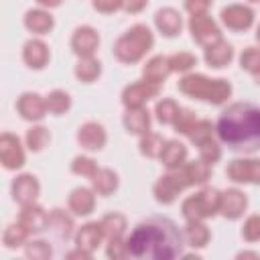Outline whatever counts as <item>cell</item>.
I'll list each match as a JSON object with an SVG mask.
<instances>
[{"label": "cell", "mask_w": 260, "mask_h": 260, "mask_svg": "<svg viewBox=\"0 0 260 260\" xmlns=\"http://www.w3.org/2000/svg\"><path fill=\"white\" fill-rule=\"evenodd\" d=\"M128 258L134 260H173L183 256V230L162 215H152L134 225L126 236Z\"/></svg>", "instance_id": "obj_1"}, {"label": "cell", "mask_w": 260, "mask_h": 260, "mask_svg": "<svg viewBox=\"0 0 260 260\" xmlns=\"http://www.w3.org/2000/svg\"><path fill=\"white\" fill-rule=\"evenodd\" d=\"M217 140L232 152L254 154L260 150V106L252 102L228 104L215 122Z\"/></svg>", "instance_id": "obj_2"}, {"label": "cell", "mask_w": 260, "mask_h": 260, "mask_svg": "<svg viewBox=\"0 0 260 260\" xmlns=\"http://www.w3.org/2000/svg\"><path fill=\"white\" fill-rule=\"evenodd\" d=\"M177 87L183 95L211 104V106L228 104V100L234 93V87L225 77H209V75L197 73V71L181 75V79L177 81Z\"/></svg>", "instance_id": "obj_3"}, {"label": "cell", "mask_w": 260, "mask_h": 260, "mask_svg": "<svg viewBox=\"0 0 260 260\" xmlns=\"http://www.w3.org/2000/svg\"><path fill=\"white\" fill-rule=\"evenodd\" d=\"M154 47V32L148 24L136 22L126 28L112 45V55L122 65H136L140 63Z\"/></svg>", "instance_id": "obj_4"}, {"label": "cell", "mask_w": 260, "mask_h": 260, "mask_svg": "<svg viewBox=\"0 0 260 260\" xmlns=\"http://www.w3.org/2000/svg\"><path fill=\"white\" fill-rule=\"evenodd\" d=\"M219 201H221V191L203 185L181 201V215L185 221L211 219L219 215Z\"/></svg>", "instance_id": "obj_5"}, {"label": "cell", "mask_w": 260, "mask_h": 260, "mask_svg": "<svg viewBox=\"0 0 260 260\" xmlns=\"http://www.w3.org/2000/svg\"><path fill=\"white\" fill-rule=\"evenodd\" d=\"M189 181L183 173V169H175V171H167L165 175H160L154 185H152V197L156 203L160 205H173L179 195L189 189Z\"/></svg>", "instance_id": "obj_6"}, {"label": "cell", "mask_w": 260, "mask_h": 260, "mask_svg": "<svg viewBox=\"0 0 260 260\" xmlns=\"http://www.w3.org/2000/svg\"><path fill=\"white\" fill-rule=\"evenodd\" d=\"M187 30L191 32V39H193L199 47H203V49L223 39L221 24H219L209 12H207V14L189 16V20H187Z\"/></svg>", "instance_id": "obj_7"}, {"label": "cell", "mask_w": 260, "mask_h": 260, "mask_svg": "<svg viewBox=\"0 0 260 260\" xmlns=\"http://www.w3.org/2000/svg\"><path fill=\"white\" fill-rule=\"evenodd\" d=\"M256 22V10L250 4H228L219 10V24L232 32H246Z\"/></svg>", "instance_id": "obj_8"}, {"label": "cell", "mask_w": 260, "mask_h": 260, "mask_svg": "<svg viewBox=\"0 0 260 260\" xmlns=\"http://www.w3.org/2000/svg\"><path fill=\"white\" fill-rule=\"evenodd\" d=\"M225 177L234 185H254L260 187V158L252 154H244L234 158L225 167Z\"/></svg>", "instance_id": "obj_9"}, {"label": "cell", "mask_w": 260, "mask_h": 260, "mask_svg": "<svg viewBox=\"0 0 260 260\" xmlns=\"http://www.w3.org/2000/svg\"><path fill=\"white\" fill-rule=\"evenodd\" d=\"M26 144L14 132L0 134V162L6 171H18L26 165Z\"/></svg>", "instance_id": "obj_10"}, {"label": "cell", "mask_w": 260, "mask_h": 260, "mask_svg": "<svg viewBox=\"0 0 260 260\" xmlns=\"http://www.w3.org/2000/svg\"><path fill=\"white\" fill-rule=\"evenodd\" d=\"M158 95H160V85L150 83L146 79H138V81L128 83L122 89L120 102H122L124 110H128V108H144L150 100H154Z\"/></svg>", "instance_id": "obj_11"}, {"label": "cell", "mask_w": 260, "mask_h": 260, "mask_svg": "<svg viewBox=\"0 0 260 260\" xmlns=\"http://www.w3.org/2000/svg\"><path fill=\"white\" fill-rule=\"evenodd\" d=\"M100 32L91 26V24H79L73 28L71 39H69V49L71 53L81 59V57H95L98 49H100Z\"/></svg>", "instance_id": "obj_12"}, {"label": "cell", "mask_w": 260, "mask_h": 260, "mask_svg": "<svg viewBox=\"0 0 260 260\" xmlns=\"http://www.w3.org/2000/svg\"><path fill=\"white\" fill-rule=\"evenodd\" d=\"M14 108H16V114H18L24 122H30V124L43 122L45 116L49 114L45 95H41V93H37V91H22V93L16 98Z\"/></svg>", "instance_id": "obj_13"}, {"label": "cell", "mask_w": 260, "mask_h": 260, "mask_svg": "<svg viewBox=\"0 0 260 260\" xmlns=\"http://www.w3.org/2000/svg\"><path fill=\"white\" fill-rule=\"evenodd\" d=\"M77 144L85 150V152H100L104 150V146L108 144V130L102 122L98 120H87L77 128L75 134Z\"/></svg>", "instance_id": "obj_14"}, {"label": "cell", "mask_w": 260, "mask_h": 260, "mask_svg": "<svg viewBox=\"0 0 260 260\" xmlns=\"http://www.w3.org/2000/svg\"><path fill=\"white\" fill-rule=\"evenodd\" d=\"M248 211V195L240 187H228L221 191L219 215L228 221H238Z\"/></svg>", "instance_id": "obj_15"}, {"label": "cell", "mask_w": 260, "mask_h": 260, "mask_svg": "<svg viewBox=\"0 0 260 260\" xmlns=\"http://www.w3.org/2000/svg\"><path fill=\"white\" fill-rule=\"evenodd\" d=\"M10 195L12 201L18 205H26L39 199L41 195V181L32 173H20L10 183Z\"/></svg>", "instance_id": "obj_16"}, {"label": "cell", "mask_w": 260, "mask_h": 260, "mask_svg": "<svg viewBox=\"0 0 260 260\" xmlns=\"http://www.w3.org/2000/svg\"><path fill=\"white\" fill-rule=\"evenodd\" d=\"M16 221L30 236H39V234H43L49 228V211L39 201H32V203L20 205V211H18V219Z\"/></svg>", "instance_id": "obj_17"}, {"label": "cell", "mask_w": 260, "mask_h": 260, "mask_svg": "<svg viewBox=\"0 0 260 260\" xmlns=\"http://www.w3.org/2000/svg\"><path fill=\"white\" fill-rule=\"evenodd\" d=\"M154 28L158 35H162L165 39H175L183 32V26H185V20H183V14L173 8V6H162L154 12Z\"/></svg>", "instance_id": "obj_18"}, {"label": "cell", "mask_w": 260, "mask_h": 260, "mask_svg": "<svg viewBox=\"0 0 260 260\" xmlns=\"http://www.w3.org/2000/svg\"><path fill=\"white\" fill-rule=\"evenodd\" d=\"M95 197L98 193L89 187H75L69 191L67 195V209L75 215V217H89L93 211H95Z\"/></svg>", "instance_id": "obj_19"}, {"label": "cell", "mask_w": 260, "mask_h": 260, "mask_svg": "<svg viewBox=\"0 0 260 260\" xmlns=\"http://www.w3.org/2000/svg\"><path fill=\"white\" fill-rule=\"evenodd\" d=\"M22 61L28 69L41 71L51 61V49L41 37H32L22 45Z\"/></svg>", "instance_id": "obj_20"}, {"label": "cell", "mask_w": 260, "mask_h": 260, "mask_svg": "<svg viewBox=\"0 0 260 260\" xmlns=\"http://www.w3.org/2000/svg\"><path fill=\"white\" fill-rule=\"evenodd\" d=\"M22 24H24V28H26L30 35H35V37H45V35H49V32L55 28V16L51 14V10L37 6V8H28V10L24 12Z\"/></svg>", "instance_id": "obj_21"}, {"label": "cell", "mask_w": 260, "mask_h": 260, "mask_svg": "<svg viewBox=\"0 0 260 260\" xmlns=\"http://www.w3.org/2000/svg\"><path fill=\"white\" fill-rule=\"evenodd\" d=\"M104 242H106V236H104V230H102L100 221H85V223H81V228H77L75 236H73V244L77 248H83V250L91 252V254Z\"/></svg>", "instance_id": "obj_22"}, {"label": "cell", "mask_w": 260, "mask_h": 260, "mask_svg": "<svg viewBox=\"0 0 260 260\" xmlns=\"http://www.w3.org/2000/svg\"><path fill=\"white\" fill-rule=\"evenodd\" d=\"M234 57H236V49L225 39H221V41L203 49V61L211 69H225L234 61Z\"/></svg>", "instance_id": "obj_23"}, {"label": "cell", "mask_w": 260, "mask_h": 260, "mask_svg": "<svg viewBox=\"0 0 260 260\" xmlns=\"http://www.w3.org/2000/svg\"><path fill=\"white\" fill-rule=\"evenodd\" d=\"M158 160L167 171L181 169L189 160V148L179 138H169V140H165V146H162Z\"/></svg>", "instance_id": "obj_24"}, {"label": "cell", "mask_w": 260, "mask_h": 260, "mask_svg": "<svg viewBox=\"0 0 260 260\" xmlns=\"http://www.w3.org/2000/svg\"><path fill=\"white\" fill-rule=\"evenodd\" d=\"M73 213L69 209H61V207H53L49 211V228L59 240H71L75 236V221H73Z\"/></svg>", "instance_id": "obj_25"}, {"label": "cell", "mask_w": 260, "mask_h": 260, "mask_svg": "<svg viewBox=\"0 0 260 260\" xmlns=\"http://www.w3.org/2000/svg\"><path fill=\"white\" fill-rule=\"evenodd\" d=\"M171 73H173V69L169 63V55H152L142 65V79L156 83V85H162Z\"/></svg>", "instance_id": "obj_26"}, {"label": "cell", "mask_w": 260, "mask_h": 260, "mask_svg": "<svg viewBox=\"0 0 260 260\" xmlns=\"http://www.w3.org/2000/svg\"><path fill=\"white\" fill-rule=\"evenodd\" d=\"M150 122H152V116L150 112L144 108H128L124 110V116H122V124L126 128L128 134L132 136H142L150 130Z\"/></svg>", "instance_id": "obj_27"}, {"label": "cell", "mask_w": 260, "mask_h": 260, "mask_svg": "<svg viewBox=\"0 0 260 260\" xmlns=\"http://www.w3.org/2000/svg\"><path fill=\"white\" fill-rule=\"evenodd\" d=\"M89 185L91 189L98 193V197H110L118 191L120 187V177L114 169L110 167H100L95 171V175L89 179Z\"/></svg>", "instance_id": "obj_28"}, {"label": "cell", "mask_w": 260, "mask_h": 260, "mask_svg": "<svg viewBox=\"0 0 260 260\" xmlns=\"http://www.w3.org/2000/svg\"><path fill=\"white\" fill-rule=\"evenodd\" d=\"M183 238H185V246H189L193 250H203L211 242V230L207 228L205 221H197V219L185 221Z\"/></svg>", "instance_id": "obj_29"}, {"label": "cell", "mask_w": 260, "mask_h": 260, "mask_svg": "<svg viewBox=\"0 0 260 260\" xmlns=\"http://www.w3.org/2000/svg\"><path fill=\"white\" fill-rule=\"evenodd\" d=\"M102 71H104V67H102V61L98 57H81V59H77V63L73 67L75 79L79 83H85V85L95 83L102 77Z\"/></svg>", "instance_id": "obj_30"}, {"label": "cell", "mask_w": 260, "mask_h": 260, "mask_svg": "<svg viewBox=\"0 0 260 260\" xmlns=\"http://www.w3.org/2000/svg\"><path fill=\"white\" fill-rule=\"evenodd\" d=\"M183 173H185V177H187V181H189V185L191 187H203V185H207L209 183V179H211V165H207L205 160H201V158H195V160H187L183 167Z\"/></svg>", "instance_id": "obj_31"}, {"label": "cell", "mask_w": 260, "mask_h": 260, "mask_svg": "<svg viewBox=\"0 0 260 260\" xmlns=\"http://www.w3.org/2000/svg\"><path fill=\"white\" fill-rule=\"evenodd\" d=\"M100 223H102V230H104L106 240L126 238V232H128V219H126L124 213H120V211H108L106 215H102Z\"/></svg>", "instance_id": "obj_32"}, {"label": "cell", "mask_w": 260, "mask_h": 260, "mask_svg": "<svg viewBox=\"0 0 260 260\" xmlns=\"http://www.w3.org/2000/svg\"><path fill=\"white\" fill-rule=\"evenodd\" d=\"M179 112H181V106L173 98H160V100H156L154 110H152L156 122L162 124V126H173V122L177 120Z\"/></svg>", "instance_id": "obj_33"}, {"label": "cell", "mask_w": 260, "mask_h": 260, "mask_svg": "<svg viewBox=\"0 0 260 260\" xmlns=\"http://www.w3.org/2000/svg\"><path fill=\"white\" fill-rule=\"evenodd\" d=\"M51 142V132L49 128H45L41 122L39 124H30V128L24 134V144L30 152H43Z\"/></svg>", "instance_id": "obj_34"}, {"label": "cell", "mask_w": 260, "mask_h": 260, "mask_svg": "<svg viewBox=\"0 0 260 260\" xmlns=\"http://www.w3.org/2000/svg\"><path fill=\"white\" fill-rule=\"evenodd\" d=\"M45 102H47L49 114H53V116H63V114H67V112L71 110V106H73V100H71L69 91H65V89H61V87L51 89V91L45 95Z\"/></svg>", "instance_id": "obj_35"}, {"label": "cell", "mask_w": 260, "mask_h": 260, "mask_svg": "<svg viewBox=\"0 0 260 260\" xmlns=\"http://www.w3.org/2000/svg\"><path fill=\"white\" fill-rule=\"evenodd\" d=\"M162 146H165V138L158 132L148 130L146 134L138 136V152L144 158H158L162 152Z\"/></svg>", "instance_id": "obj_36"}, {"label": "cell", "mask_w": 260, "mask_h": 260, "mask_svg": "<svg viewBox=\"0 0 260 260\" xmlns=\"http://www.w3.org/2000/svg\"><path fill=\"white\" fill-rule=\"evenodd\" d=\"M28 238H30V234L18 221H14V223H8L4 228L2 244H4L6 250H16V248H24V244L28 242Z\"/></svg>", "instance_id": "obj_37"}, {"label": "cell", "mask_w": 260, "mask_h": 260, "mask_svg": "<svg viewBox=\"0 0 260 260\" xmlns=\"http://www.w3.org/2000/svg\"><path fill=\"white\" fill-rule=\"evenodd\" d=\"M197 61H199L197 55L191 53V51H177V53L169 55V63H171L173 73H181V75L191 73V71L195 69Z\"/></svg>", "instance_id": "obj_38"}, {"label": "cell", "mask_w": 260, "mask_h": 260, "mask_svg": "<svg viewBox=\"0 0 260 260\" xmlns=\"http://www.w3.org/2000/svg\"><path fill=\"white\" fill-rule=\"evenodd\" d=\"M98 169H100V165H98L95 158L89 156V154H77V156H73L71 162H69V171H71L73 175L85 177V179H91Z\"/></svg>", "instance_id": "obj_39"}, {"label": "cell", "mask_w": 260, "mask_h": 260, "mask_svg": "<svg viewBox=\"0 0 260 260\" xmlns=\"http://www.w3.org/2000/svg\"><path fill=\"white\" fill-rule=\"evenodd\" d=\"M213 136H215V124L211 120H207V118H197V122L193 124V128L187 134L189 142L195 144V146H199L203 140L213 138Z\"/></svg>", "instance_id": "obj_40"}, {"label": "cell", "mask_w": 260, "mask_h": 260, "mask_svg": "<svg viewBox=\"0 0 260 260\" xmlns=\"http://www.w3.org/2000/svg\"><path fill=\"white\" fill-rule=\"evenodd\" d=\"M197 150H199V158L201 160H205L207 165H217L219 160H221V156H223V150H221V142L213 136V138H207V140H203L199 146H197Z\"/></svg>", "instance_id": "obj_41"}, {"label": "cell", "mask_w": 260, "mask_h": 260, "mask_svg": "<svg viewBox=\"0 0 260 260\" xmlns=\"http://www.w3.org/2000/svg\"><path fill=\"white\" fill-rule=\"evenodd\" d=\"M24 256L30 260H49L53 256V248L47 240L35 238V240H28L24 244Z\"/></svg>", "instance_id": "obj_42"}, {"label": "cell", "mask_w": 260, "mask_h": 260, "mask_svg": "<svg viewBox=\"0 0 260 260\" xmlns=\"http://www.w3.org/2000/svg\"><path fill=\"white\" fill-rule=\"evenodd\" d=\"M238 61H240V69L254 77L260 71V47H246L240 53Z\"/></svg>", "instance_id": "obj_43"}, {"label": "cell", "mask_w": 260, "mask_h": 260, "mask_svg": "<svg viewBox=\"0 0 260 260\" xmlns=\"http://www.w3.org/2000/svg\"><path fill=\"white\" fill-rule=\"evenodd\" d=\"M240 236L246 244H256L260 242V213H250L240 230Z\"/></svg>", "instance_id": "obj_44"}, {"label": "cell", "mask_w": 260, "mask_h": 260, "mask_svg": "<svg viewBox=\"0 0 260 260\" xmlns=\"http://www.w3.org/2000/svg\"><path fill=\"white\" fill-rule=\"evenodd\" d=\"M195 122H197L195 112H193V110H189V108H181V112H179L177 120L173 122V130H175L177 134H181V136H187Z\"/></svg>", "instance_id": "obj_45"}, {"label": "cell", "mask_w": 260, "mask_h": 260, "mask_svg": "<svg viewBox=\"0 0 260 260\" xmlns=\"http://www.w3.org/2000/svg\"><path fill=\"white\" fill-rule=\"evenodd\" d=\"M106 256L110 260H124L128 258V248H126V238H116V240H106Z\"/></svg>", "instance_id": "obj_46"}, {"label": "cell", "mask_w": 260, "mask_h": 260, "mask_svg": "<svg viewBox=\"0 0 260 260\" xmlns=\"http://www.w3.org/2000/svg\"><path fill=\"white\" fill-rule=\"evenodd\" d=\"M211 6H213V0H183V8L189 16L207 14Z\"/></svg>", "instance_id": "obj_47"}, {"label": "cell", "mask_w": 260, "mask_h": 260, "mask_svg": "<svg viewBox=\"0 0 260 260\" xmlns=\"http://www.w3.org/2000/svg\"><path fill=\"white\" fill-rule=\"evenodd\" d=\"M91 8L100 14H114L122 10V0H91Z\"/></svg>", "instance_id": "obj_48"}, {"label": "cell", "mask_w": 260, "mask_h": 260, "mask_svg": "<svg viewBox=\"0 0 260 260\" xmlns=\"http://www.w3.org/2000/svg\"><path fill=\"white\" fill-rule=\"evenodd\" d=\"M150 0H122V10L126 14H140L146 10Z\"/></svg>", "instance_id": "obj_49"}, {"label": "cell", "mask_w": 260, "mask_h": 260, "mask_svg": "<svg viewBox=\"0 0 260 260\" xmlns=\"http://www.w3.org/2000/svg\"><path fill=\"white\" fill-rule=\"evenodd\" d=\"M65 258H69V260H91L93 258V254L91 252H87V250H83V248H73V250H69L67 254H65Z\"/></svg>", "instance_id": "obj_50"}, {"label": "cell", "mask_w": 260, "mask_h": 260, "mask_svg": "<svg viewBox=\"0 0 260 260\" xmlns=\"http://www.w3.org/2000/svg\"><path fill=\"white\" fill-rule=\"evenodd\" d=\"M37 2V6H41V8H47V10H55V8H59L65 0H35Z\"/></svg>", "instance_id": "obj_51"}, {"label": "cell", "mask_w": 260, "mask_h": 260, "mask_svg": "<svg viewBox=\"0 0 260 260\" xmlns=\"http://www.w3.org/2000/svg\"><path fill=\"white\" fill-rule=\"evenodd\" d=\"M236 258H238V260H246V258L260 260V252H256V250H242V252L236 254Z\"/></svg>", "instance_id": "obj_52"}, {"label": "cell", "mask_w": 260, "mask_h": 260, "mask_svg": "<svg viewBox=\"0 0 260 260\" xmlns=\"http://www.w3.org/2000/svg\"><path fill=\"white\" fill-rule=\"evenodd\" d=\"M254 39H256V43H258V47H260V22L256 24V30H254Z\"/></svg>", "instance_id": "obj_53"}, {"label": "cell", "mask_w": 260, "mask_h": 260, "mask_svg": "<svg viewBox=\"0 0 260 260\" xmlns=\"http://www.w3.org/2000/svg\"><path fill=\"white\" fill-rule=\"evenodd\" d=\"M254 81H256V85H260V71L254 75Z\"/></svg>", "instance_id": "obj_54"}, {"label": "cell", "mask_w": 260, "mask_h": 260, "mask_svg": "<svg viewBox=\"0 0 260 260\" xmlns=\"http://www.w3.org/2000/svg\"><path fill=\"white\" fill-rule=\"evenodd\" d=\"M246 4H260V0H246Z\"/></svg>", "instance_id": "obj_55"}]
</instances>
